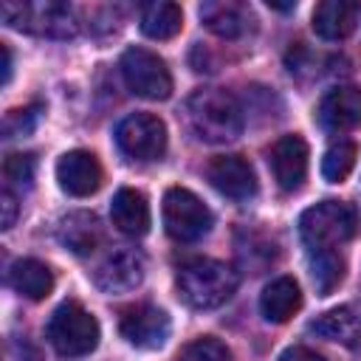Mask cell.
Returning <instances> with one entry per match:
<instances>
[{
    "instance_id": "1",
    "label": "cell",
    "mask_w": 361,
    "mask_h": 361,
    "mask_svg": "<svg viewBox=\"0 0 361 361\" xmlns=\"http://www.w3.org/2000/svg\"><path fill=\"white\" fill-rule=\"evenodd\" d=\"M183 121L189 133L206 144L234 141L245 127V116L237 96L223 87L195 90L183 104Z\"/></svg>"
},
{
    "instance_id": "2",
    "label": "cell",
    "mask_w": 361,
    "mask_h": 361,
    "mask_svg": "<svg viewBox=\"0 0 361 361\" xmlns=\"http://www.w3.org/2000/svg\"><path fill=\"white\" fill-rule=\"evenodd\" d=\"M178 296L195 310H214L226 305L237 290V274L231 265L209 257H195L178 268Z\"/></svg>"
},
{
    "instance_id": "3",
    "label": "cell",
    "mask_w": 361,
    "mask_h": 361,
    "mask_svg": "<svg viewBox=\"0 0 361 361\" xmlns=\"http://www.w3.org/2000/svg\"><path fill=\"white\" fill-rule=\"evenodd\" d=\"M358 228L355 209L341 200H322L302 212L299 217V237L310 254L336 251L347 243Z\"/></svg>"
},
{
    "instance_id": "4",
    "label": "cell",
    "mask_w": 361,
    "mask_h": 361,
    "mask_svg": "<svg viewBox=\"0 0 361 361\" xmlns=\"http://www.w3.org/2000/svg\"><path fill=\"white\" fill-rule=\"evenodd\" d=\"M45 336L59 355L79 358V355H90L96 350L102 330H99V322L90 310H85L79 302L68 299L51 313Z\"/></svg>"
},
{
    "instance_id": "5",
    "label": "cell",
    "mask_w": 361,
    "mask_h": 361,
    "mask_svg": "<svg viewBox=\"0 0 361 361\" xmlns=\"http://www.w3.org/2000/svg\"><path fill=\"white\" fill-rule=\"evenodd\" d=\"M0 17L8 28L31 31L39 37H54V39H68L76 34L73 14L65 3L56 0H42V3H3Z\"/></svg>"
},
{
    "instance_id": "6",
    "label": "cell",
    "mask_w": 361,
    "mask_h": 361,
    "mask_svg": "<svg viewBox=\"0 0 361 361\" xmlns=\"http://www.w3.org/2000/svg\"><path fill=\"white\" fill-rule=\"evenodd\" d=\"M164 228L178 243H195L212 231V212L209 206L189 189L172 186L164 195Z\"/></svg>"
},
{
    "instance_id": "7",
    "label": "cell",
    "mask_w": 361,
    "mask_h": 361,
    "mask_svg": "<svg viewBox=\"0 0 361 361\" xmlns=\"http://www.w3.org/2000/svg\"><path fill=\"white\" fill-rule=\"evenodd\" d=\"M121 76L124 85L141 96V99H152V102H164L172 96V73L166 68V62L147 51V48H127L121 56Z\"/></svg>"
},
{
    "instance_id": "8",
    "label": "cell",
    "mask_w": 361,
    "mask_h": 361,
    "mask_svg": "<svg viewBox=\"0 0 361 361\" xmlns=\"http://www.w3.org/2000/svg\"><path fill=\"white\" fill-rule=\"evenodd\" d=\"M116 147L133 161H158L166 149V127L152 113H130L116 127Z\"/></svg>"
},
{
    "instance_id": "9",
    "label": "cell",
    "mask_w": 361,
    "mask_h": 361,
    "mask_svg": "<svg viewBox=\"0 0 361 361\" xmlns=\"http://www.w3.org/2000/svg\"><path fill=\"white\" fill-rule=\"evenodd\" d=\"M209 183L228 200L245 203L257 195V175L254 166L243 155H217L206 166Z\"/></svg>"
},
{
    "instance_id": "10",
    "label": "cell",
    "mask_w": 361,
    "mask_h": 361,
    "mask_svg": "<svg viewBox=\"0 0 361 361\" xmlns=\"http://www.w3.org/2000/svg\"><path fill=\"white\" fill-rule=\"evenodd\" d=\"M121 336L138 350H158L169 338V316L155 305H135L121 313Z\"/></svg>"
},
{
    "instance_id": "11",
    "label": "cell",
    "mask_w": 361,
    "mask_h": 361,
    "mask_svg": "<svg viewBox=\"0 0 361 361\" xmlns=\"http://www.w3.org/2000/svg\"><path fill=\"white\" fill-rule=\"evenodd\" d=\"M141 279H144V257L133 248H118L107 254L93 271V282L104 293H127L138 288Z\"/></svg>"
},
{
    "instance_id": "12",
    "label": "cell",
    "mask_w": 361,
    "mask_h": 361,
    "mask_svg": "<svg viewBox=\"0 0 361 361\" xmlns=\"http://www.w3.org/2000/svg\"><path fill=\"white\" fill-rule=\"evenodd\" d=\"M268 164L274 172V180L279 183V189L285 192H296L305 183L307 175V144L302 135H282L271 152H268Z\"/></svg>"
},
{
    "instance_id": "13",
    "label": "cell",
    "mask_w": 361,
    "mask_h": 361,
    "mask_svg": "<svg viewBox=\"0 0 361 361\" xmlns=\"http://www.w3.org/2000/svg\"><path fill=\"white\" fill-rule=\"evenodd\" d=\"M56 180L62 192L73 197H87L102 186V166L93 152L71 149L56 161Z\"/></svg>"
},
{
    "instance_id": "14",
    "label": "cell",
    "mask_w": 361,
    "mask_h": 361,
    "mask_svg": "<svg viewBox=\"0 0 361 361\" xmlns=\"http://www.w3.org/2000/svg\"><path fill=\"white\" fill-rule=\"evenodd\" d=\"M319 124L330 133H344L361 124V90L353 85H338L327 90L319 102Z\"/></svg>"
},
{
    "instance_id": "15",
    "label": "cell",
    "mask_w": 361,
    "mask_h": 361,
    "mask_svg": "<svg viewBox=\"0 0 361 361\" xmlns=\"http://www.w3.org/2000/svg\"><path fill=\"white\" fill-rule=\"evenodd\" d=\"M200 20L217 37L237 39L251 28L254 14H251L248 3H240V0H206L200 6Z\"/></svg>"
},
{
    "instance_id": "16",
    "label": "cell",
    "mask_w": 361,
    "mask_h": 361,
    "mask_svg": "<svg viewBox=\"0 0 361 361\" xmlns=\"http://www.w3.org/2000/svg\"><path fill=\"white\" fill-rule=\"evenodd\" d=\"M361 17L358 0H322L313 8V31L322 39H344L355 31Z\"/></svg>"
},
{
    "instance_id": "17",
    "label": "cell",
    "mask_w": 361,
    "mask_h": 361,
    "mask_svg": "<svg viewBox=\"0 0 361 361\" xmlns=\"http://www.w3.org/2000/svg\"><path fill=\"white\" fill-rule=\"evenodd\" d=\"M110 217L121 234L141 237L149 231V203L138 189H130V186L118 189L110 203Z\"/></svg>"
},
{
    "instance_id": "18",
    "label": "cell",
    "mask_w": 361,
    "mask_h": 361,
    "mask_svg": "<svg viewBox=\"0 0 361 361\" xmlns=\"http://www.w3.org/2000/svg\"><path fill=\"white\" fill-rule=\"evenodd\" d=\"M302 307V290L290 276H276L271 279L262 293H259V313L265 316V322L282 324L288 322L296 310Z\"/></svg>"
},
{
    "instance_id": "19",
    "label": "cell",
    "mask_w": 361,
    "mask_h": 361,
    "mask_svg": "<svg viewBox=\"0 0 361 361\" xmlns=\"http://www.w3.org/2000/svg\"><path fill=\"white\" fill-rule=\"evenodd\" d=\"M310 333H316L327 341L344 344V347H355L361 341V313L350 305L333 307L310 322Z\"/></svg>"
},
{
    "instance_id": "20",
    "label": "cell",
    "mask_w": 361,
    "mask_h": 361,
    "mask_svg": "<svg viewBox=\"0 0 361 361\" xmlns=\"http://www.w3.org/2000/svg\"><path fill=\"white\" fill-rule=\"evenodd\" d=\"M8 285H11L20 296L37 302V299H45V296L51 293V288H54V274H51V268H48L45 262L25 257V259H17V262L8 268Z\"/></svg>"
},
{
    "instance_id": "21",
    "label": "cell",
    "mask_w": 361,
    "mask_h": 361,
    "mask_svg": "<svg viewBox=\"0 0 361 361\" xmlns=\"http://www.w3.org/2000/svg\"><path fill=\"white\" fill-rule=\"evenodd\" d=\"M59 240L73 254H90L102 240L99 220L93 214H87V212H71L59 223Z\"/></svg>"
},
{
    "instance_id": "22",
    "label": "cell",
    "mask_w": 361,
    "mask_h": 361,
    "mask_svg": "<svg viewBox=\"0 0 361 361\" xmlns=\"http://www.w3.org/2000/svg\"><path fill=\"white\" fill-rule=\"evenodd\" d=\"M138 25L149 39H172L183 28V11L178 3H147Z\"/></svg>"
},
{
    "instance_id": "23",
    "label": "cell",
    "mask_w": 361,
    "mask_h": 361,
    "mask_svg": "<svg viewBox=\"0 0 361 361\" xmlns=\"http://www.w3.org/2000/svg\"><path fill=\"white\" fill-rule=\"evenodd\" d=\"M310 274H313V282H316L319 296H327L344 279V259L336 251L310 254Z\"/></svg>"
},
{
    "instance_id": "24",
    "label": "cell",
    "mask_w": 361,
    "mask_h": 361,
    "mask_svg": "<svg viewBox=\"0 0 361 361\" xmlns=\"http://www.w3.org/2000/svg\"><path fill=\"white\" fill-rule=\"evenodd\" d=\"M355 158H358V147L353 141H344L341 138V141L330 144V149L322 158V175H324V180H330V183L344 180L353 172Z\"/></svg>"
},
{
    "instance_id": "25",
    "label": "cell",
    "mask_w": 361,
    "mask_h": 361,
    "mask_svg": "<svg viewBox=\"0 0 361 361\" xmlns=\"http://www.w3.org/2000/svg\"><path fill=\"white\" fill-rule=\"evenodd\" d=\"M37 175V161L31 152H11L3 161V178H6V189H31Z\"/></svg>"
},
{
    "instance_id": "26",
    "label": "cell",
    "mask_w": 361,
    "mask_h": 361,
    "mask_svg": "<svg viewBox=\"0 0 361 361\" xmlns=\"http://www.w3.org/2000/svg\"><path fill=\"white\" fill-rule=\"evenodd\" d=\"M180 361H231V350L220 338L203 336L180 350Z\"/></svg>"
},
{
    "instance_id": "27",
    "label": "cell",
    "mask_w": 361,
    "mask_h": 361,
    "mask_svg": "<svg viewBox=\"0 0 361 361\" xmlns=\"http://www.w3.org/2000/svg\"><path fill=\"white\" fill-rule=\"evenodd\" d=\"M39 113H42L39 104H31V107H25V110H11V113L6 116V121H3V135H6V138L28 135V133L37 127Z\"/></svg>"
},
{
    "instance_id": "28",
    "label": "cell",
    "mask_w": 361,
    "mask_h": 361,
    "mask_svg": "<svg viewBox=\"0 0 361 361\" xmlns=\"http://www.w3.org/2000/svg\"><path fill=\"white\" fill-rule=\"evenodd\" d=\"M0 209H3V228H11L14 226V214H17V197H14V192L11 189H3V195H0Z\"/></svg>"
},
{
    "instance_id": "29",
    "label": "cell",
    "mask_w": 361,
    "mask_h": 361,
    "mask_svg": "<svg viewBox=\"0 0 361 361\" xmlns=\"http://www.w3.org/2000/svg\"><path fill=\"white\" fill-rule=\"evenodd\" d=\"M279 361H324V355H319L316 350H310V347H288V350H282V355H279Z\"/></svg>"
},
{
    "instance_id": "30",
    "label": "cell",
    "mask_w": 361,
    "mask_h": 361,
    "mask_svg": "<svg viewBox=\"0 0 361 361\" xmlns=\"http://www.w3.org/2000/svg\"><path fill=\"white\" fill-rule=\"evenodd\" d=\"M0 54H3V85H8V79H11V51H8V45H0Z\"/></svg>"
},
{
    "instance_id": "31",
    "label": "cell",
    "mask_w": 361,
    "mask_h": 361,
    "mask_svg": "<svg viewBox=\"0 0 361 361\" xmlns=\"http://www.w3.org/2000/svg\"><path fill=\"white\" fill-rule=\"evenodd\" d=\"M268 6L276 8V11H290V8H296V3H274V0H268Z\"/></svg>"
}]
</instances>
